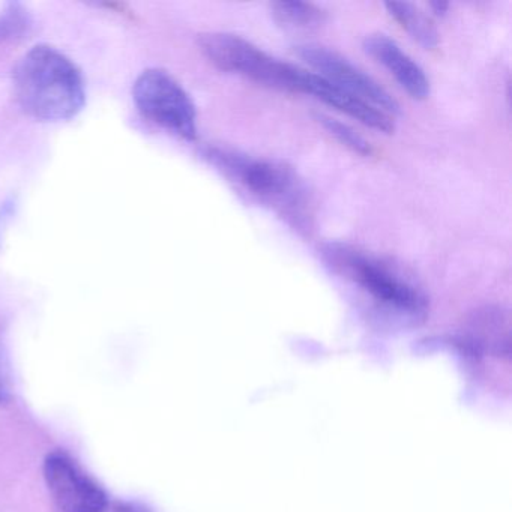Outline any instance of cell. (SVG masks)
Instances as JSON below:
<instances>
[{"mask_svg": "<svg viewBox=\"0 0 512 512\" xmlns=\"http://www.w3.org/2000/svg\"><path fill=\"white\" fill-rule=\"evenodd\" d=\"M389 16L424 49L433 50L439 44V32L433 22L421 13L415 5L407 2H386Z\"/></svg>", "mask_w": 512, "mask_h": 512, "instance_id": "11", "label": "cell"}, {"mask_svg": "<svg viewBox=\"0 0 512 512\" xmlns=\"http://www.w3.org/2000/svg\"><path fill=\"white\" fill-rule=\"evenodd\" d=\"M430 7L437 16H445L446 11H448L449 4H446V2H433V4H430Z\"/></svg>", "mask_w": 512, "mask_h": 512, "instance_id": "16", "label": "cell"}, {"mask_svg": "<svg viewBox=\"0 0 512 512\" xmlns=\"http://www.w3.org/2000/svg\"><path fill=\"white\" fill-rule=\"evenodd\" d=\"M143 118L184 140L197 136V110L181 83L160 68L143 71L133 86Z\"/></svg>", "mask_w": 512, "mask_h": 512, "instance_id": "5", "label": "cell"}, {"mask_svg": "<svg viewBox=\"0 0 512 512\" xmlns=\"http://www.w3.org/2000/svg\"><path fill=\"white\" fill-rule=\"evenodd\" d=\"M115 512H146L145 509L139 508L136 505H128V503H124V505L116 506Z\"/></svg>", "mask_w": 512, "mask_h": 512, "instance_id": "17", "label": "cell"}, {"mask_svg": "<svg viewBox=\"0 0 512 512\" xmlns=\"http://www.w3.org/2000/svg\"><path fill=\"white\" fill-rule=\"evenodd\" d=\"M272 17L278 25L295 31H314L326 22V11L310 2H274Z\"/></svg>", "mask_w": 512, "mask_h": 512, "instance_id": "12", "label": "cell"}, {"mask_svg": "<svg viewBox=\"0 0 512 512\" xmlns=\"http://www.w3.org/2000/svg\"><path fill=\"white\" fill-rule=\"evenodd\" d=\"M10 394V374H8L7 364H5L4 355H2V349H0V403H5L10 398Z\"/></svg>", "mask_w": 512, "mask_h": 512, "instance_id": "15", "label": "cell"}, {"mask_svg": "<svg viewBox=\"0 0 512 512\" xmlns=\"http://www.w3.org/2000/svg\"><path fill=\"white\" fill-rule=\"evenodd\" d=\"M364 50L397 80L398 85L413 100H427L430 95V80L425 76L424 70L394 40L383 34L368 35L364 40Z\"/></svg>", "mask_w": 512, "mask_h": 512, "instance_id": "8", "label": "cell"}, {"mask_svg": "<svg viewBox=\"0 0 512 512\" xmlns=\"http://www.w3.org/2000/svg\"><path fill=\"white\" fill-rule=\"evenodd\" d=\"M44 478L61 512H104L107 497L70 455L52 452L44 461Z\"/></svg>", "mask_w": 512, "mask_h": 512, "instance_id": "7", "label": "cell"}, {"mask_svg": "<svg viewBox=\"0 0 512 512\" xmlns=\"http://www.w3.org/2000/svg\"><path fill=\"white\" fill-rule=\"evenodd\" d=\"M32 19L28 11L19 4L7 5L0 13V41H14L28 34Z\"/></svg>", "mask_w": 512, "mask_h": 512, "instance_id": "13", "label": "cell"}, {"mask_svg": "<svg viewBox=\"0 0 512 512\" xmlns=\"http://www.w3.org/2000/svg\"><path fill=\"white\" fill-rule=\"evenodd\" d=\"M200 50L211 64L278 91L305 94L310 71L280 61L250 41L227 32H209L199 38Z\"/></svg>", "mask_w": 512, "mask_h": 512, "instance_id": "4", "label": "cell"}, {"mask_svg": "<svg viewBox=\"0 0 512 512\" xmlns=\"http://www.w3.org/2000/svg\"><path fill=\"white\" fill-rule=\"evenodd\" d=\"M325 256L338 274L355 283L382 307L410 317L424 316L427 311V298L422 290L377 257L347 245H329Z\"/></svg>", "mask_w": 512, "mask_h": 512, "instance_id": "3", "label": "cell"}, {"mask_svg": "<svg viewBox=\"0 0 512 512\" xmlns=\"http://www.w3.org/2000/svg\"><path fill=\"white\" fill-rule=\"evenodd\" d=\"M205 155L251 196L272 206L293 226L308 230L313 218L310 193L292 167L217 148L208 149Z\"/></svg>", "mask_w": 512, "mask_h": 512, "instance_id": "2", "label": "cell"}, {"mask_svg": "<svg viewBox=\"0 0 512 512\" xmlns=\"http://www.w3.org/2000/svg\"><path fill=\"white\" fill-rule=\"evenodd\" d=\"M13 86L23 112L37 121H70L85 107L82 71L55 47L29 50L14 70Z\"/></svg>", "mask_w": 512, "mask_h": 512, "instance_id": "1", "label": "cell"}, {"mask_svg": "<svg viewBox=\"0 0 512 512\" xmlns=\"http://www.w3.org/2000/svg\"><path fill=\"white\" fill-rule=\"evenodd\" d=\"M313 95L317 100L323 101L328 106L346 113L350 118L358 119L361 124L380 131V133L391 134L394 131V119L386 113L380 112L376 107L346 94L335 88L328 80L320 77L319 74L311 73L308 79L307 94Z\"/></svg>", "mask_w": 512, "mask_h": 512, "instance_id": "9", "label": "cell"}, {"mask_svg": "<svg viewBox=\"0 0 512 512\" xmlns=\"http://www.w3.org/2000/svg\"><path fill=\"white\" fill-rule=\"evenodd\" d=\"M467 347L478 352H490L500 358H509L511 328L508 313L494 307L476 311L470 320Z\"/></svg>", "mask_w": 512, "mask_h": 512, "instance_id": "10", "label": "cell"}, {"mask_svg": "<svg viewBox=\"0 0 512 512\" xmlns=\"http://www.w3.org/2000/svg\"><path fill=\"white\" fill-rule=\"evenodd\" d=\"M317 121H319L320 124L323 125V128H325L331 136H334L338 142L343 143L344 146L352 149L356 154L364 155V157H370V155L373 154V148H371L370 143H368L364 137L359 136L349 125L343 124V122L325 115L317 116Z\"/></svg>", "mask_w": 512, "mask_h": 512, "instance_id": "14", "label": "cell"}, {"mask_svg": "<svg viewBox=\"0 0 512 512\" xmlns=\"http://www.w3.org/2000/svg\"><path fill=\"white\" fill-rule=\"evenodd\" d=\"M295 53L314 68L320 77L328 80L340 91L376 107L386 115H397L400 112V106L394 97L340 53L314 44L295 47Z\"/></svg>", "mask_w": 512, "mask_h": 512, "instance_id": "6", "label": "cell"}]
</instances>
